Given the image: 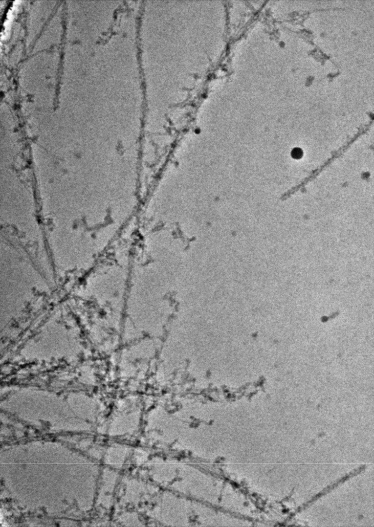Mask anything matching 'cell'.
Masks as SVG:
<instances>
[{"instance_id":"cell-1","label":"cell","mask_w":374,"mask_h":527,"mask_svg":"<svg viewBox=\"0 0 374 527\" xmlns=\"http://www.w3.org/2000/svg\"><path fill=\"white\" fill-rule=\"evenodd\" d=\"M372 124V122H370L369 124L364 126V128L359 130L358 132L353 136L351 139L348 142L345 143L342 146L340 149L332 155V157L328 160V161L325 162L320 168L313 171L312 173L308 177L306 178L303 180L299 184L296 185L295 187L292 188L291 190L287 191L283 197V198H287L291 196L292 195L296 193L297 191L300 190L302 188H304L307 184L309 182L312 181L322 172L323 170L327 168L334 161V160L339 158L344 154L347 150L350 148L351 145L356 140H357L360 136L364 133H366L370 129V127Z\"/></svg>"},{"instance_id":"cell-2","label":"cell","mask_w":374,"mask_h":527,"mask_svg":"<svg viewBox=\"0 0 374 527\" xmlns=\"http://www.w3.org/2000/svg\"><path fill=\"white\" fill-rule=\"evenodd\" d=\"M291 154L293 158L298 159L302 157L303 153L300 149H295L292 152Z\"/></svg>"}]
</instances>
